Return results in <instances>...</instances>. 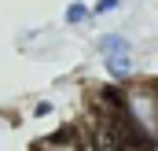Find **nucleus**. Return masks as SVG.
Wrapping results in <instances>:
<instances>
[{
  "label": "nucleus",
  "instance_id": "1",
  "mask_svg": "<svg viewBox=\"0 0 158 151\" xmlns=\"http://www.w3.org/2000/svg\"><path fill=\"white\" fill-rule=\"evenodd\" d=\"M118 118L140 144H158V81L132 77L129 85H121Z\"/></svg>",
  "mask_w": 158,
  "mask_h": 151
},
{
  "label": "nucleus",
  "instance_id": "2",
  "mask_svg": "<svg viewBox=\"0 0 158 151\" xmlns=\"http://www.w3.org/2000/svg\"><path fill=\"white\" fill-rule=\"evenodd\" d=\"M92 48H96L103 59H107V55H132V52H136L132 37H129V33H121V30H107V33H99Z\"/></svg>",
  "mask_w": 158,
  "mask_h": 151
},
{
  "label": "nucleus",
  "instance_id": "3",
  "mask_svg": "<svg viewBox=\"0 0 158 151\" xmlns=\"http://www.w3.org/2000/svg\"><path fill=\"white\" fill-rule=\"evenodd\" d=\"M103 70H107V77L114 85H129L136 77V59L132 55H107L103 59Z\"/></svg>",
  "mask_w": 158,
  "mask_h": 151
},
{
  "label": "nucleus",
  "instance_id": "4",
  "mask_svg": "<svg viewBox=\"0 0 158 151\" xmlns=\"http://www.w3.org/2000/svg\"><path fill=\"white\" fill-rule=\"evenodd\" d=\"M33 151H85V144H81L74 133H55V136L33 144Z\"/></svg>",
  "mask_w": 158,
  "mask_h": 151
},
{
  "label": "nucleus",
  "instance_id": "5",
  "mask_svg": "<svg viewBox=\"0 0 158 151\" xmlns=\"http://www.w3.org/2000/svg\"><path fill=\"white\" fill-rule=\"evenodd\" d=\"M88 19H92V11H88V4H85V0H74V4L63 11V22H66V26H85Z\"/></svg>",
  "mask_w": 158,
  "mask_h": 151
},
{
  "label": "nucleus",
  "instance_id": "6",
  "mask_svg": "<svg viewBox=\"0 0 158 151\" xmlns=\"http://www.w3.org/2000/svg\"><path fill=\"white\" fill-rule=\"evenodd\" d=\"M118 7H121V0H96V4H88L92 19H103V15H114Z\"/></svg>",
  "mask_w": 158,
  "mask_h": 151
},
{
  "label": "nucleus",
  "instance_id": "7",
  "mask_svg": "<svg viewBox=\"0 0 158 151\" xmlns=\"http://www.w3.org/2000/svg\"><path fill=\"white\" fill-rule=\"evenodd\" d=\"M48 114H52V103H48V100L33 103V118H48Z\"/></svg>",
  "mask_w": 158,
  "mask_h": 151
}]
</instances>
